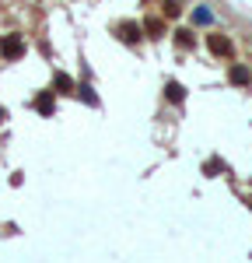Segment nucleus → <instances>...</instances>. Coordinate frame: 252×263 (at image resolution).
Listing matches in <instances>:
<instances>
[{
  "label": "nucleus",
  "mask_w": 252,
  "mask_h": 263,
  "mask_svg": "<svg viewBox=\"0 0 252 263\" xmlns=\"http://www.w3.org/2000/svg\"><path fill=\"white\" fill-rule=\"evenodd\" d=\"M207 46H210V53H217V57H231V39H224L221 32L207 35Z\"/></svg>",
  "instance_id": "1"
},
{
  "label": "nucleus",
  "mask_w": 252,
  "mask_h": 263,
  "mask_svg": "<svg viewBox=\"0 0 252 263\" xmlns=\"http://www.w3.org/2000/svg\"><path fill=\"white\" fill-rule=\"evenodd\" d=\"M56 88H63V91H67V88H70V78H67V74H56Z\"/></svg>",
  "instance_id": "11"
},
{
  "label": "nucleus",
  "mask_w": 252,
  "mask_h": 263,
  "mask_svg": "<svg viewBox=\"0 0 252 263\" xmlns=\"http://www.w3.org/2000/svg\"><path fill=\"white\" fill-rule=\"evenodd\" d=\"M228 81L231 84H249L252 78H249V70H245L242 63H235V67H231V74H228Z\"/></svg>",
  "instance_id": "4"
},
{
  "label": "nucleus",
  "mask_w": 252,
  "mask_h": 263,
  "mask_svg": "<svg viewBox=\"0 0 252 263\" xmlns=\"http://www.w3.org/2000/svg\"><path fill=\"white\" fill-rule=\"evenodd\" d=\"M179 11H182V7H179L175 0H165V14L168 18H179Z\"/></svg>",
  "instance_id": "10"
},
{
  "label": "nucleus",
  "mask_w": 252,
  "mask_h": 263,
  "mask_svg": "<svg viewBox=\"0 0 252 263\" xmlns=\"http://www.w3.org/2000/svg\"><path fill=\"white\" fill-rule=\"evenodd\" d=\"M119 35H123L126 42H137V39H140V28H137V25H130V21H126V25H119Z\"/></svg>",
  "instance_id": "5"
},
{
  "label": "nucleus",
  "mask_w": 252,
  "mask_h": 263,
  "mask_svg": "<svg viewBox=\"0 0 252 263\" xmlns=\"http://www.w3.org/2000/svg\"><path fill=\"white\" fill-rule=\"evenodd\" d=\"M193 18L200 21V25H210V21H214V14H210L207 7H196V11H193Z\"/></svg>",
  "instance_id": "8"
},
{
  "label": "nucleus",
  "mask_w": 252,
  "mask_h": 263,
  "mask_svg": "<svg viewBox=\"0 0 252 263\" xmlns=\"http://www.w3.org/2000/svg\"><path fill=\"white\" fill-rule=\"evenodd\" d=\"M35 109H39L42 116H53V109H56V102H53V91H42L39 99H35Z\"/></svg>",
  "instance_id": "3"
},
{
  "label": "nucleus",
  "mask_w": 252,
  "mask_h": 263,
  "mask_svg": "<svg viewBox=\"0 0 252 263\" xmlns=\"http://www.w3.org/2000/svg\"><path fill=\"white\" fill-rule=\"evenodd\" d=\"M0 120H4V109H0Z\"/></svg>",
  "instance_id": "12"
},
{
  "label": "nucleus",
  "mask_w": 252,
  "mask_h": 263,
  "mask_svg": "<svg viewBox=\"0 0 252 263\" xmlns=\"http://www.w3.org/2000/svg\"><path fill=\"white\" fill-rule=\"evenodd\" d=\"M175 42H179L182 49H189V46H193V32H175Z\"/></svg>",
  "instance_id": "9"
},
{
  "label": "nucleus",
  "mask_w": 252,
  "mask_h": 263,
  "mask_svg": "<svg viewBox=\"0 0 252 263\" xmlns=\"http://www.w3.org/2000/svg\"><path fill=\"white\" fill-rule=\"evenodd\" d=\"M0 49H4V57H7V60H14V57L25 53V42H21L18 35H7V39L0 42Z\"/></svg>",
  "instance_id": "2"
},
{
  "label": "nucleus",
  "mask_w": 252,
  "mask_h": 263,
  "mask_svg": "<svg viewBox=\"0 0 252 263\" xmlns=\"http://www.w3.org/2000/svg\"><path fill=\"white\" fill-rule=\"evenodd\" d=\"M165 91H168V99H172V102H182V84H179V81H168Z\"/></svg>",
  "instance_id": "7"
},
{
  "label": "nucleus",
  "mask_w": 252,
  "mask_h": 263,
  "mask_svg": "<svg viewBox=\"0 0 252 263\" xmlns=\"http://www.w3.org/2000/svg\"><path fill=\"white\" fill-rule=\"evenodd\" d=\"M144 28L151 32V35H161V32H165V21H161V18H147Z\"/></svg>",
  "instance_id": "6"
}]
</instances>
